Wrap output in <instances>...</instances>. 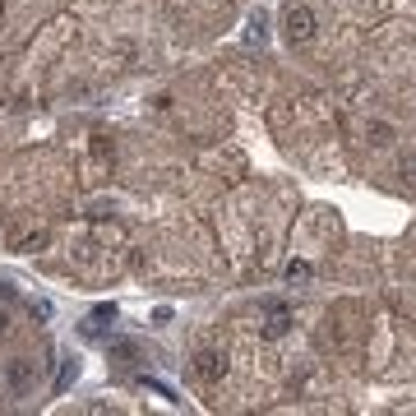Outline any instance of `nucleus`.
I'll return each mask as SVG.
<instances>
[{
	"label": "nucleus",
	"instance_id": "f257e3e1",
	"mask_svg": "<svg viewBox=\"0 0 416 416\" xmlns=\"http://www.w3.org/2000/svg\"><path fill=\"white\" fill-rule=\"evenodd\" d=\"M287 37L292 42H310L315 37V10L310 5H292L287 10Z\"/></svg>",
	"mask_w": 416,
	"mask_h": 416
},
{
	"label": "nucleus",
	"instance_id": "f03ea898",
	"mask_svg": "<svg viewBox=\"0 0 416 416\" xmlns=\"http://www.w3.org/2000/svg\"><path fill=\"white\" fill-rule=\"evenodd\" d=\"M264 310H268V324H264V338H282L287 328H292V315L277 306V301H264Z\"/></svg>",
	"mask_w": 416,
	"mask_h": 416
},
{
	"label": "nucleus",
	"instance_id": "7ed1b4c3",
	"mask_svg": "<svg viewBox=\"0 0 416 416\" xmlns=\"http://www.w3.org/2000/svg\"><path fill=\"white\" fill-rule=\"evenodd\" d=\"M111 324H116V306H92L88 324H83V333H88V338H102Z\"/></svg>",
	"mask_w": 416,
	"mask_h": 416
},
{
	"label": "nucleus",
	"instance_id": "20e7f679",
	"mask_svg": "<svg viewBox=\"0 0 416 416\" xmlns=\"http://www.w3.org/2000/svg\"><path fill=\"white\" fill-rule=\"evenodd\" d=\"M195 370H199L204 379H222V375H227V356L222 352H199L195 356Z\"/></svg>",
	"mask_w": 416,
	"mask_h": 416
},
{
	"label": "nucleus",
	"instance_id": "39448f33",
	"mask_svg": "<svg viewBox=\"0 0 416 416\" xmlns=\"http://www.w3.org/2000/svg\"><path fill=\"white\" fill-rule=\"evenodd\" d=\"M5 384L14 388V393H28V384H32V361H10V370H5Z\"/></svg>",
	"mask_w": 416,
	"mask_h": 416
},
{
	"label": "nucleus",
	"instance_id": "423d86ee",
	"mask_svg": "<svg viewBox=\"0 0 416 416\" xmlns=\"http://www.w3.org/2000/svg\"><path fill=\"white\" fill-rule=\"evenodd\" d=\"M79 379V361H61V375H56V393H65V388Z\"/></svg>",
	"mask_w": 416,
	"mask_h": 416
},
{
	"label": "nucleus",
	"instance_id": "0eeeda50",
	"mask_svg": "<svg viewBox=\"0 0 416 416\" xmlns=\"http://www.w3.org/2000/svg\"><path fill=\"white\" fill-rule=\"evenodd\" d=\"M370 143H375V148H388V143H393V130H388V125H370Z\"/></svg>",
	"mask_w": 416,
	"mask_h": 416
},
{
	"label": "nucleus",
	"instance_id": "6e6552de",
	"mask_svg": "<svg viewBox=\"0 0 416 416\" xmlns=\"http://www.w3.org/2000/svg\"><path fill=\"white\" fill-rule=\"evenodd\" d=\"M287 282H310V264L292 259V264H287Z\"/></svg>",
	"mask_w": 416,
	"mask_h": 416
},
{
	"label": "nucleus",
	"instance_id": "1a4fd4ad",
	"mask_svg": "<svg viewBox=\"0 0 416 416\" xmlns=\"http://www.w3.org/2000/svg\"><path fill=\"white\" fill-rule=\"evenodd\" d=\"M264 32H268L264 28V14H255L250 19V28H246V42H264Z\"/></svg>",
	"mask_w": 416,
	"mask_h": 416
},
{
	"label": "nucleus",
	"instance_id": "9d476101",
	"mask_svg": "<svg viewBox=\"0 0 416 416\" xmlns=\"http://www.w3.org/2000/svg\"><path fill=\"white\" fill-rule=\"evenodd\" d=\"M28 310L37 315V319H51V301H28Z\"/></svg>",
	"mask_w": 416,
	"mask_h": 416
},
{
	"label": "nucleus",
	"instance_id": "9b49d317",
	"mask_svg": "<svg viewBox=\"0 0 416 416\" xmlns=\"http://www.w3.org/2000/svg\"><path fill=\"white\" fill-rule=\"evenodd\" d=\"M398 171H402V181H412V185H416V157H402V167H398Z\"/></svg>",
	"mask_w": 416,
	"mask_h": 416
}]
</instances>
